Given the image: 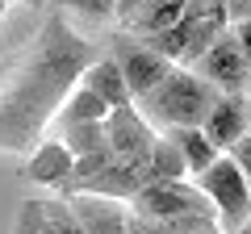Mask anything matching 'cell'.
I'll return each mask as SVG.
<instances>
[{
  "mask_svg": "<svg viewBox=\"0 0 251 234\" xmlns=\"http://www.w3.org/2000/svg\"><path fill=\"white\" fill-rule=\"evenodd\" d=\"M100 46L67 25V13H50L34 42L0 71V151L29 155L46 134V121L59 117L63 100L75 92Z\"/></svg>",
  "mask_w": 251,
  "mask_h": 234,
  "instance_id": "1",
  "label": "cell"
},
{
  "mask_svg": "<svg viewBox=\"0 0 251 234\" xmlns=\"http://www.w3.org/2000/svg\"><path fill=\"white\" fill-rule=\"evenodd\" d=\"M218 96H222V92H218L197 67H172L163 84H155L147 96H138V109H143L159 130L205 126V117H209V109L218 105Z\"/></svg>",
  "mask_w": 251,
  "mask_h": 234,
  "instance_id": "2",
  "label": "cell"
},
{
  "mask_svg": "<svg viewBox=\"0 0 251 234\" xmlns=\"http://www.w3.org/2000/svg\"><path fill=\"white\" fill-rule=\"evenodd\" d=\"M193 180H197L201 192L214 201L218 222H222L226 234H239L243 226H247V217H251V184H247V176H243V167H239L234 155H218V159L209 163L201 176H193Z\"/></svg>",
  "mask_w": 251,
  "mask_h": 234,
  "instance_id": "3",
  "label": "cell"
},
{
  "mask_svg": "<svg viewBox=\"0 0 251 234\" xmlns=\"http://www.w3.org/2000/svg\"><path fill=\"white\" fill-rule=\"evenodd\" d=\"M130 209L143 217H193V213H205L218 217L214 201L201 192V184L193 176H180V180H151L130 197Z\"/></svg>",
  "mask_w": 251,
  "mask_h": 234,
  "instance_id": "4",
  "label": "cell"
},
{
  "mask_svg": "<svg viewBox=\"0 0 251 234\" xmlns=\"http://www.w3.org/2000/svg\"><path fill=\"white\" fill-rule=\"evenodd\" d=\"M109 54L122 63V71H126V80H130V92H134V100H138V96H147L155 84L168 80L172 67H180V63H172L168 54H159L151 42H143L138 34H113V50H109Z\"/></svg>",
  "mask_w": 251,
  "mask_h": 234,
  "instance_id": "5",
  "label": "cell"
},
{
  "mask_svg": "<svg viewBox=\"0 0 251 234\" xmlns=\"http://www.w3.org/2000/svg\"><path fill=\"white\" fill-rule=\"evenodd\" d=\"M197 71L205 75L218 92H247L251 63H247V54H243L239 38H234V29H222V34L214 38V46L197 59Z\"/></svg>",
  "mask_w": 251,
  "mask_h": 234,
  "instance_id": "6",
  "label": "cell"
},
{
  "mask_svg": "<svg viewBox=\"0 0 251 234\" xmlns=\"http://www.w3.org/2000/svg\"><path fill=\"white\" fill-rule=\"evenodd\" d=\"M105 126H109V146H113V155H126V159H147L151 146L159 142L155 121L134 105V100H130V105H117Z\"/></svg>",
  "mask_w": 251,
  "mask_h": 234,
  "instance_id": "7",
  "label": "cell"
},
{
  "mask_svg": "<svg viewBox=\"0 0 251 234\" xmlns=\"http://www.w3.org/2000/svg\"><path fill=\"white\" fill-rule=\"evenodd\" d=\"M205 134L214 138V146L222 155L234 151L243 134H251V109H247V92H222L218 105L205 117Z\"/></svg>",
  "mask_w": 251,
  "mask_h": 234,
  "instance_id": "8",
  "label": "cell"
},
{
  "mask_svg": "<svg viewBox=\"0 0 251 234\" xmlns=\"http://www.w3.org/2000/svg\"><path fill=\"white\" fill-rule=\"evenodd\" d=\"M80 213L84 230L88 234H130V201H117V197H97V192H72L67 197Z\"/></svg>",
  "mask_w": 251,
  "mask_h": 234,
  "instance_id": "9",
  "label": "cell"
},
{
  "mask_svg": "<svg viewBox=\"0 0 251 234\" xmlns=\"http://www.w3.org/2000/svg\"><path fill=\"white\" fill-rule=\"evenodd\" d=\"M72 167H75V151L63 138H42V142L29 151L25 163V180L42 184V188H63L72 180Z\"/></svg>",
  "mask_w": 251,
  "mask_h": 234,
  "instance_id": "10",
  "label": "cell"
},
{
  "mask_svg": "<svg viewBox=\"0 0 251 234\" xmlns=\"http://www.w3.org/2000/svg\"><path fill=\"white\" fill-rule=\"evenodd\" d=\"M84 88H92L100 100H109V105H130L134 100V92H130V80H126L122 63H117L113 54H100L97 63H88V71H84Z\"/></svg>",
  "mask_w": 251,
  "mask_h": 234,
  "instance_id": "11",
  "label": "cell"
},
{
  "mask_svg": "<svg viewBox=\"0 0 251 234\" xmlns=\"http://www.w3.org/2000/svg\"><path fill=\"white\" fill-rule=\"evenodd\" d=\"M130 234H226L218 217L193 213V217H130Z\"/></svg>",
  "mask_w": 251,
  "mask_h": 234,
  "instance_id": "12",
  "label": "cell"
},
{
  "mask_svg": "<svg viewBox=\"0 0 251 234\" xmlns=\"http://www.w3.org/2000/svg\"><path fill=\"white\" fill-rule=\"evenodd\" d=\"M163 134H172V138L180 142V151H184L188 171H193V176H201V171L222 155V151L214 146V138L205 134V126H172V130H163Z\"/></svg>",
  "mask_w": 251,
  "mask_h": 234,
  "instance_id": "13",
  "label": "cell"
},
{
  "mask_svg": "<svg viewBox=\"0 0 251 234\" xmlns=\"http://www.w3.org/2000/svg\"><path fill=\"white\" fill-rule=\"evenodd\" d=\"M109 113H113V105L109 100H100L92 88H75L72 96L63 100V109H59V130L63 126H80V121H109Z\"/></svg>",
  "mask_w": 251,
  "mask_h": 234,
  "instance_id": "14",
  "label": "cell"
},
{
  "mask_svg": "<svg viewBox=\"0 0 251 234\" xmlns=\"http://www.w3.org/2000/svg\"><path fill=\"white\" fill-rule=\"evenodd\" d=\"M42 222H46V234H88L75 213V205L67 197H42Z\"/></svg>",
  "mask_w": 251,
  "mask_h": 234,
  "instance_id": "15",
  "label": "cell"
},
{
  "mask_svg": "<svg viewBox=\"0 0 251 234\" xmlns=\"http://www.w3.org/2000/svg\"><path fill=\"white\" fill-rule=\"evenodd\" d=\"M63 142L75 151V159L80 155H92V151H105L109 146V126L105 121H80V126H63Z\"/></svg>",
  "mask_w": 251,
  "mask_h": 234,
  "instance_id": "16",
  "label": "cell"
},
{
  "mask_svg": "<svg viewBox=\"0 0 251 234\" xmlns=\"http://www.w3.org/2000/svg\"><path fill=\"white\" fill-rule=\"evenodd\" d=\"M63 9H72L84 21H113L117 17V0H63Z\"/></svg>",
  "mask_w": 251,
  "mask_h": 234,
  "instance_id": "17",
  "label": "cell"
},
{
  "mask_svg": "<svg viewBox=\"0 0 251 234\" xmlns=\"http://www.w3.org/2000/svg\"><path fill=\"white\" fill-rule=\"evenodd\" d=\"M17 234H46V222H42V205L38 201H25L17 213Z\"/></svg>",
  "mask_w": 251,
  "mask_h": 234,
  "instance_id": "18",
  "label": "cell"
},
{
  "mask_svg": "<svg viewBox=\"0 0 251 234\" xmlns=\"http://www.w3.org/2000/svg\"><path fill=\"white\" fill-rule=\"evenodd\" d=\"M234 159H239V167H243V176H247V184H251V134H243L239 142H234Z\"/></svg>",
  "mask_w": 251,
  "mask_h": 234,
  "instance_id": "19",
  "label": "cell"
},
{
  "mask_svg": "<svg viewBox=\"0 0 251 234\" xmlns=\"http://www.w3.org/2000/svg\"><path fill=\"white\" fill-rule=\"evenodd\" d=\"M226 17H230V25L247 21L251 17V0H226Z\"/></svg>",
  "mask_w": 251,
  "mask_h": 234,
  "instance_id": "20",
  "label": "cell"
},
{
  "mask_svg": "<svg viewBox=\"0 0 251 234\" xmlns=\"http://www.w3.org/2000/svg\"><path fill=\"white\" fill-rule=\"evenodd\" d=\"M147 0H117V21H122V25H130V21L138 17V9H143Z\"/></svg>",
  "mask_w": 251,
  "mask_h": 234,
  "instance_id": "21",
  "label": "cell"
},
{
  "mask_svg": "<svg viewBox=\"0 0 251 234\" xmlns=\"http://www.w3.org/2000/svg\"><path fill=\"white\" fill-rule=\"evenodd\" d=\"M230 29H234V38H239L243 54H247V63H251V17H247V21H239V25H230Z\"/></svg>",
  "mask_w": 251,
  "mask_h": 234,
  "instance_id": "22",
  "label": "cell"
},
{
  "mask_svg": "<svg viewBox=\"0 0 251 234\" xmlns=\"http://www.w3.org/2000/svg\"><path fill=\"white\" fill-rule=\"evenodd\" d=\"M9 4H13V0H0V17H4V13H9Z\"/></svg>",
  "mask_w": 251,
  "mask_h": 234,
  "instance_id": "23",
  "label": "cell"
},
{
  "mask_svg": "<svg viewBox=\"0 0 251 234\" xmlns=\"http://www.w3.org/2000/svg\"><path fill=\"white\" fill-rule=\"evenodd\" d=\"M239 234H251V217H247V226H243V230H239Z\"/></svg>",
  "mask_w": 251,
  "mask_h": 234,
  "instance_id": "24",
  "label": "cell"
},
{
  "mask_svg": "<svg viewBox=\"0 0 251 234\" xmlns=\"http://www.w3.org/2000/svg\"><path fill=\"white\" fill-rule=\"evenodd\" d=\"M247 109H251V96H247Z\"/></svg>",
  "mask_w": 251,
  "mask_h": 234,
  "instance_id": "25",
  "label": "cell"
}]
</instances>
